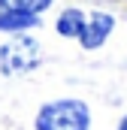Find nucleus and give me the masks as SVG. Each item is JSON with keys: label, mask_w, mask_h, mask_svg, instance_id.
<instances>
[{"label": "nucleus", "mask_w": 127, "mask_h": 130, "mask_svg": "<svg viewBox=\"0 0 127 130\" xmlns=\"http://www.w3.org/2000/svg\"><path fill=\"white\" fill-rule=\"evenodd\" d=\"M91 112L82 100H55L45 103L36 115V130H88Z\"/></svg>", "instance_id": "nucleus-1"}, {"label": "nucleus", "mask_w": 127, "mask_h": 130, "mask_svg": "<svg viewBox=\"0 0 127 130\" xmlns=\"http://www.w3.org/2000/svg\"><path fill=\"white\" fill-rule=\"evenodd\" d=\"M52 0H0V12H21V15H36L49 9Z\"/></svg>", "instance_id": "nucleus-4"}, {"label": "nucleus", "mask_w": 127, "mask_h": 130, "mask_svg": "<svg viewBox=\"0 0 127 130\" xmlns=\"http://www.w3.org/2000/svg\"><path fill=\"white\" fill-rule=\"evenodd\" d=\"M36 64H39V42L30 36H15L0 45V70L6 76L30 73Z\"/></svg>", "instance_id": "nucleus-2"}, {"label": "nucleus", "mask_w": 127, "mask_h": 130, "mask_svg": "<svg viewBox=\"0 0 127 130\" xmlns=\"http://www.w3.org/2000/svg\"><path fill=\"white\" fill-rule=\"evenodd\" d=\"M118 130H127V118H124V121H121V124H118Z\"/></svg>", "instance_id": "nucleus-7"}, {"label": "nucleus", "mask_w": 127, "mask_h": 130, "mask_svg": "<svg viewBox=\"0 0 127 130\" xmlns=\"http://www.w3.org/2000/svg\"><path fill=\"white\" fill-rule=\"evenodd\" d=\"M112 27H115V18H112V15L94 12L91 18H85V24H82V30H79V42H82L85 48H100V45L106 42V36L112 33Z\"/></svg>", "instance_id": "nucleus-3"}, {"label": "nucleus", "mask_w": 127, "mask_h": 130, "mask_svg": "<svg viewBox=\"0 0 127 130\" xmlns=\"http://www.w3.org/2000/svg\"><path fill=\"white\" fill-rule=\"evenodd\" d=\"M82 24H85V15L79 9H64L61 18H58V33L61 36H79Z\"/></svg>", "instance_id": "nucleus-6"}, {"label": "nucleus", "mask_w": 127, "mask_h": 130, "mask_svg": "<svg viewBox=\"0 0 127 130\" xmlns=\"http://www.w3.org/2000/svg\"><path fill=\"white\" fill-rule=\"evenodd\" d=\"M33 24H39V18L36 15H21V12H0V30H9V33H21L33 27Z\"/></svg>", "instance_id": "nucleus-5"}]
</instances>
